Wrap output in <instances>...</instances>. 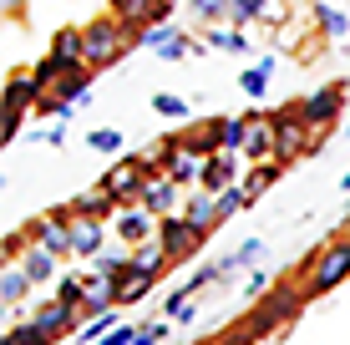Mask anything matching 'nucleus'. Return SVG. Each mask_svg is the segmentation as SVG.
Listing matches in <instances>:
<instances>
[{"label":"nucleus","mask_w":350,"mask_h":345,"mask_svg":"<svg viewBox=\"0 0 350 345\" xmlns=\"http://www.w3.org/2000/svg\"><path fill=\"white\" fill-rule=\"evenodd\" d=\"M102 188L117 198V204H142V188H148V173H142V163L137 158H122V163H112L107 168V178H102Z\"/></svg>","instance_id":"obj_6"},{"label":"nucleus","mask_w":350,"mask_h":345,"mask_svg":"<svg viewBox=\"0 0 350 345\" xmlns=\"http://www.w3.org/2000/svg\"><path fill=\"white\" fill-rule=\"evenodd\" d=\"M71 219H77V208L46 213V219L31 229V244H41V249H51L56 259H66V254H71Z\"/></svg>","instance_id":"obj_9"},{"label":"nucleus","mask_w":350,"mask_h":345,"mask_svg":"<svg viewBox=\"0 0 350 345\" xmlns=\"http://www.w3.org/2000/svg\"><path fill=\"white\" fill-rule=\"evenodd\" d=\"M51 92H56L62 102H87V97H92V66H71V71H62Z\"/></svg>","instance_id":"obj_19"},{"label":"nucleus","mask_w":350,"mask_h":345,"mask_svg":"<svg viewBox=\"0 0 350 345\" xmlns=\"http://www.w3.org/2000/svg\"><path fill=\"white\" fill-rule=\"evenodd\" d=\"M142 208H152L158 219H167V213H183V183H178L173 173L148 178V188H142Z\"/></svg>","instance_id":"obj_11"},{"label":"nucleus","mask_w":350,"mask_h":345,"mask_svg":"<svg viewBox=\"0 0 350 345\" xmlns=\"http://www.w3.org/2000/svg\"><path fill=\"white\" fill-rule=\"evenodd\" d=\"M183 219L193 223V229L213 234L224 223V208H219V198H213V193H198V198H188V204H183Z\"/></svg>","instance_id":"obj_18"},{"label":"nucleus","mask_w":350,"mask_h":345,"mask_svg":"<svg viewBox=\"0 0 350 345\" xmlns=\"http://www.w3.org/2000/svg\"><path fill=\"white\" fill-rule=\"evenodd\" d=\"M269 122H274V163H295V158H305L310 148L320 142V133L299 117V102H289V107H280V112H269Z\"/></svg>","instance_id":"obj_2"},{"label":"nucleus","mask_w":350,"mask_h":345,"mask_svg":"<svg viewBox=\"0 0 350 345\" xmlns=\"http://www.w3.org/2000/svg\"><path fill=\"white\" fill-rule=\"evenodd\" d=\"M208 46L234 51V56H249V36H244V31H208Z\"/></svg>","instance_id":"obj_34"},{"label":"nucleus","mask_w":350,"mask_h":345,"mask_svg":"<svg viewBox=\"0 0 350 345\" xmlns=\"http://www.w3.org/2000/svg\"><path fill=\"white\" fill-rule=\"evenodd\" d=\"M239 163H244V152H213V158L203 163V178H198V188H203V193H213V198H219L224 188H234L239 178H244V173H239Z\"/></svg>","instance_id":"obj_12"},{"label":"nucleus","mask_w":350,"mask_h":345,"mask_svg":"<svg viewBox=\"0 0 350 345\" xmlns=\"http://www.w3.org/2000/svg\"><path fill=\"white\" fill-rule=\"evenodd\" d=\"M0 345H21V340H16V330H10V335H5V340H0Z\"/></svg>","instance_id":"obj_44"},{"label":"nucleus","mask_w":350,"mask_h":345,"mask_svg":"<svg viewBox=\"0 0 350 345\" xmlns=\"http://www.w3.org/2000/svg\"><path fill=\"white\" fill-rule=\"evenodd\" d=\"M315 16H320V26H325V36H330V41H340V36L350 31V16H345V10H330V5H315Z\"/></svg>","instance_id":"obj_33"},{"label":"nucleus","mask_w":350,"mask_h":345,"mask_svg":"<svg viewBox=\"0 0 350 345\" xmlns=\"http://www.w3.org/2000/svg\"><path fill=\"white\" fill-rule=\"evenodd\" d=\"M193 5V16H203V20H228V5L234 0H188Z\"/></svg>","instance_id":"obj_40"},{"label":"nucleus","mask_w":350,"mask_h":345,"mask_svg":"<svg viewBox=\"0 0 350 345\" xmlns=\"http://www.w3.org/2000/svg\"><path fill=\"white\" fill-rule=\"evenodd\" d=\"M152 112H158V117H173V122H188V102L173 97V92H158V97H152Z\"/></svg>","instance_id":"obj_35"},{"label":"nucleus","mask_w":350,"mask_h":345,"mask_svg":"<svg viewBox=\"0 0 350 345\" xmlns=\"http://www.w3.org/2000/svg\"><path fill=\"white\" fill-rule=\"evenodd\" d=\"M56 300L71 305V310H81V305H87V275H62L56 279Z\"/></svg>","instance_id":"obj_29"},{"label":"nucleus","mask_w":350,"mask_h":345,"mask_svg":"<svg viewBox=\"0 0 350 345\" xmlns=\"http://www.w3.org/2000/svg\"><path fill=\"white\" fill-rule=\"evenodd\" d=\"M167 330H173L167 320H142L137 335H132V345H163V340H167Z\"/></svg>","instance_id":"obj_37"},{"label":"nucleus","mask_w":350,"mask_h":345,"mask_svg":"<svg viewBox=\"0 0 350 345\" xmlns=\"http://www.w3.org/2000/svg\"><path fill=\"white\" fill-rule=\"evenodd\" d=\"M345 193H350V173H345Z\"/></svg>","instance_id":"obj_46"},{"label":"nucleus","mask_w":350,"mask_h":345,"mask_svg":"<svg viewBox=\"0 0 350 345\" xmlns=\"http://www.w3.org/2000/svg\"><path fill=\"white\" fill-rule=\"evenodd\" d=\"M132 51H158L163 61H178V56H188L193 46H188V36L178 31V26H167V20H158V26L137 31V41H132Z\"/></svg>","instance_id":"obj_8"},{"label":"nucleus","mask_w":350,"mask_h":345,"mask_svg":"<svg viewBox=\"0 0 350 345\" xmlns=\"http://www.w3.org/2000/svg\"><path fill=\"white\" fill-rule=\"evenodd\" d=\"M173 16V0H158V20H167Z\"/></svg>","instance_id":"obj_43"},{"label":"nucleus","mask_w":350,"mask_h":345,"mask_svg":"<svg viewBox=\"0 0 350 345\" xmlns=\"http://www.w3.org/2000/svg\"><path fill=\"white\" fill-rule=\"evenodd\" d=\"M112 16L132 31H148L158 26V0H112Z\"/></svg>","instance_id":"obj_17"},{"label":"nucleus","mask_w":350,"mask_h":345,"mask_svg":"<svg viewBox=\"0 0 350 345\" xmlns=\"http://www.w3.org/2000/svg\"><path fill=\"white\" fill-rule=\"evenodd\" d=\"M269 71H274V56H264V61H254V66H249L244 71V77H239V87H244L249 92V97H264V92H269Z\"/></svg>","instance_id":"obj_28"},{"label":"nucleus","mask_w":350,"mask_h":345,"mask_svg":"<svg viewBox=\"0 0 350 345\" xmlns=\"http://www.w3.org/2000/svg\"><path fill=\"white\" fill-rule=\"evenodd\" d=\"M92 269H96V275H107V279L127 275V269H132V249H102V254L92 259Z\"/></svg>","instance_id":"obj_27"},{"label":"nucleus","mask_w":350,"mask_h":345,"mask_svg":"<svg viewBox=\"0 0 350 345\" xmlns=\"http://www.w3.org/2000/svg\"><path fill=\"white\" fill-rule=\"evenodd\" d=\"M36 320H41V325L51 330L56 340H62L66 330L77 325V320H87V315H81V310H71V305H62V300H56V294H51V305H41V310H36Z\"/></svg>","instance_id":"obj_21"},{"label":"nucleus","mask_w":350,"mask_h":345,"mask_svg":"<svg viewBox=\"0 0 350 345\" xmlns=\"http://www.w3.org/2000/svg\"><path fill=\"white\" fill-rule=\"evenodd\" d=\"M259 254H264V244H259V239H244V244H239V254H234V259H239V264H254Z\"/></svg>","instance_id":"obj_42"},{"label":"nucleus","mask_w":350,"mask_h":345,"mask_svg":"<svg viewBox=\"0 0 350 345\" xmlns=\"http://www.w3.org/2000/svg\"><path fill=\"white\" fill-rule=\"evenodd\" d=\"M280 173H284V163H254V168L239 178V183H244V193H249V198H259L264 188H274V183H280Z\"/></svg>","instance_id":"obj_24"},{"label":"nucleus","mask_w":350,"mask_h":345,"mask_svg":"<svg viewBox=\"0 0 350 345\" xmlns=\"http://www.w3.org/2000/svg\"><path fill=\"white\" fill-rule=\"evenodd\" d=\"M249 137V117H219V152H239Z\"/></svg>","instance_id":"obj_26"},{"label":"nucleus","mask_w":350,"mask_h":345,"mask_svg":"<svg viewBox=\"0 0 350 345\" xmlns=\"http://www.w3.org/2000/svg\"><path fill=\"white\" fill-rule=\"evenodd\" d=\"M122 305V290H117V279H107V275H87V305H81V315H107V310H117Z\"/></svg>","instance_id":"obj_15"},{"label":"nucleus","mask_w":350,"mask_h":345,"mask_svg":"<svg viewBox=\"0 0 350 345\" xmlns=\"http://www.w3.org/2000/svg\"><path fill=\"white\" fill-rule=\"evenodd\" d=\"M87 148L92 152H122V133H117V127H96L87 137Z\"/></svg>","instance_id":"obj_38"},{"label":"nucleus","mask_w":350,"mask_h":345,"mask_svg":"<svg viewBox=\"0 0 350 345\" xmlns=\"http://www.w3.org/2000/svg\"><path fill=\"white\" fill-rule=\"evenodd\" d=\"M158 239H163V249H167V259H173V264H188V259L203 249V239H208V234L193 229L183 213H167V219L158 223Z\"/></svg>","instance_id":"obj_5"},{"label":"nucleus","mask_w":350,"mask_h":345,"mask_svg":"<svg viewBox=\"0 0 350 345\" xmlns=\"http://www.w3.org/2000/svg\"><path fill=\"white\" fill-rule=\"evenodd\" d=\"M167 264H173V259H167L163 239H148V244H137V249H132V269H137V275H152V279H158Z\"/></svg>","instance_id":"obj_22"},{"label":"nucleus","mask_w":350,"mask_h":345,"mask_svg":"<svg viewBox=\"0 0 350 345\" xmlns=\"http://www.w3.org/2000/svg\"><path fill=\"white\" fill-rule=\"evenodd\" d=\"M132 41H137V31H132V26H122V20H117L112 10L81 26V46H87V66H92V71L112 66L122 51H132Z\"/></svg>","instance_id":"obj_1"},{"label":"nucleus","mask_w":350,"mask_h":345,"mask_svg":"<svg viewBox=\"0 0 350 345\" xmlns=\"http://www.w3.org/2000/svg\"><path fill=\"white\" fill-rule=\"evenodd\" d=\"M102 244H107V234H102V219H71V254H81V259H96L102 254Z\"/></svg>","instance_id":"obj_16"},{"label":"nucleus","mask_w":350,"mask_h":345,"mask_svg":"<svg viewBox=\"0 0 350 345\" xmlns=\"http://www.w3.org/2000/svg\"><path fill=\"white\" fill-rule=\"evenodd\" d=\"M284 16H289V0H269V5H264V16H259V20H269V26H280Z\"/></svg>","instance_id":"obj_41"},{"label":"nucleus","mask_w":350,"mask_h":345,"mask_svg":"<svg viewBox=\"0 0 350 345\" xmlns=\"http://www.w3.org/2000/svg\"><path fill=\"white\" fill-rule=\"evenodd\" d=\"M16 340H21V345H51L56 335L41 325V320H21V325H16Z\"/></svg>","instance_id":"obj_36"},{"label":"nucleus","mask_w":350,"mask_h":345,"mask_svg":"<svg viewBox=\"0 0 350 345\" xmlns=\"http://www.w3.org/2000/svg\"><path fill=\"white\" fill-rule=\"evenodd\" d=\"M345 275H350V234L320 249L315 269H310V279H305V294H330V290H335V284H340Z\"/></svg>","instance_id":"obj_4"},{"label":"nucleus","mask_w":350,"mask_h":345,"mask_svg":"<svg viewBox=\"0 0 350 345\" xmlns=\"http://www.w3.org/2000/svg\"><path fill=\"white\" fill-rule=\"evenodd\" d=\"M31 275H26V264H10V259H5V275H0V300H5V305H21V300H26V294H31Z\"/></svg>","instance_id":"obj_23"},{"label":"nucleus","mask_w":350,"mask_h":345,"mask_svg":"<svg viewBox=\"0 0 350 345\" xmlns=\"http://www.w3.org/2000/svg\"><path fill=\"white\" fill-rule=\"evenodd\" d=\"M5 10H21V0H5Z\"/></svg>","instance_id":"obj_45"},{"label":"nucleus","mask_w":350,"mask_h":345,"mask_svg":"<svg viewBox=\"0 0 350 345\" xmlns=\"http://www.w3.org/2000/svg\"><path fill=\"white\" fill-rule=\"evenodd\" d=\"M158 213L152 208H142V204H127V208H117V239H122L127 249H137V244H148V239H158Z\"/></svg>","instance_id":"obj_10"},{"label":"nucleus","mask_w":350,"mask_h":345,"mask_svg":"<svg viewBox=\"0 0 350 345\" xmlns=\"http://www.w3.org/2000/svg\"><path fill=\"white\" fill-rule=\"evenodd\" d=\"M264 5H269V0H234V5H228V20H234V26H259Z\"/></svg>","instance_id":"obj_32"},{"label":"nucleus","mask_w":350,"mask_h":345,"mask_svg":"<svg viewBox=\"0 0 350 345\" xmlns=\"http://www.w3.org/2000/svg\"><path fill=\"white\" fill-rule=\"evenodd\" d=\"M21 264H26V275H31L36 284H46V279L56 275V254H51V249H41V244H26Z\"/></svg>","instance_id":"obj_25"},{"label":"nucleus","mask_w":350,"mask_h":345,"mask_svg":"<svg viewBox=\"0 0 350 345\" xmlns=\"http://www.w3.org/2000/svg\"><path fill=\"white\" fill-rule=\"evenodd\" d=\"M340 107H345V87H335V81H325V87H315L310 97H299V117H305L315 133H325V127L340 117Z\"/></svg>","instance_id":"obj_7"},{"label":"nucleus","mask_w":350,"mask_h":345,"mask_svg":"<svg viewBox=\"0 0 350 345\" xmlns=\"http://www.w3.org/2000/svg\"><path fill=\"white\" fill-rule=\"evenodd\" d=\"M46 92H51V87H46L36 71H16V77L5 81V107H0V112H21V117H26L31 107L46 97Z\"/></svg>","instance_id":"obj_13"},{"label":"nucleus","mask_w":350,"mask_h":345,"mask_svg":"<svg viewBox=\"0 0 350 345\" xmlns=\"http://www.w3.org/2000/svg\"><path fill=\"white\" fill-rule=\"evenodd\" d=\"M244 163H274V122L269 112H254L249 117V137H244Z\"/></svg>","instance_id":"obj_14"},{"label":"nucleus","mask_w":350,"mask_h":345,"mask_svg":"<svg viewBox=\"0 0 350 345\" xmlns=\"http://www.w3.org/2000/svg\"><path fill=\"white\" fill-rule=\"evenodd\" d=\"M305 300H310L305 290H274V294H264L259 310H254V320H249L239 335H244V340H259V335H269V330H280L284 320H295L299 310H305Z\"/></svg>","instance_id":"obj_3"},{"label":"nucleus","mask_w":350,"mask_h":345,"mask_svg":"<svg viewBox=\"0 0 350 345\" xmlns=\"http://www.w3.org/2000/svg\"><path fill=\"white\" fill-rule=\"evenodd\" d=\"M71 208H77L81 219H117V208H122V204H117V198L107 193L102 183H96V188H87V193H81V198H77Z\"/></svg>","instance_id":"obj_20"},{"label":"nucleus","mask_w":350,"mask_h":345,"mask_svg":"<svg viewBox=\"0 0 350 345\" xmlns=\"http://www.w3.org/2000/svg\"><path fill=\"white\" fill-rule=\"evenodd\" d=\"M345 133H350V122H345Z\"/></svg>","instance_id":"obj_47"},{"label":"nucleus","mask_w":350,"mask_h":345,"mask_svg":"<svg viewBox=\"0 0 350 345\" xmlns=\"http://www.w3.org/2000/svg\"><path fill=\"white\" fill-rule=\"evenodd\" d=\"M112 325H117V310H107V315H92L87 325L77 330V340H81V345H96V340H107V335H112Z\"/></svg>","instance_id":"obj_31"},{"label":"nucleus","mask_w":350,"mask_h":345,"mask_svg":"<svg viewBox=\"0 0 350 345\" xmlns=\"http://www.w3.org/2000/svg\"><path fill=\"white\" fill-rule=\"evenodd\" d=\"M117 290H122V305H137V300H148L152 275H137V269H127V275H117Z\"/></svg>","instance_id":"obj_30"},{"label":"nucleus","mask_w":350,"mask_h":345,"mask_svg":"<svg viewBox=\"0 0 350 345\" xmlns=\"http://www.w3.org/2000/svg\"><path fill=\"white\" fill-rule=\"evenodd\" d=\"M249 204H254V198L244 193V183H234V188H224V193H219V208H224V219H228V213H239V208H249Z\"/></svg>","instance_id":"obj_39"}]
</instances>
